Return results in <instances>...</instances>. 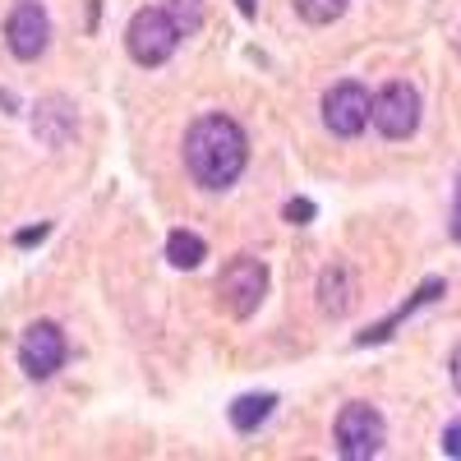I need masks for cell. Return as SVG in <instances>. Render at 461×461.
I'll return each instance as SVG.
<instances>
[{
    "label": "cell",
    "mask_w": 461,
    "mask_h": 461,
    "mask_svg": "<svg viewBox=\"0 0 461 461\" xmlns=\"http://www.w3.org/2000/svg\"><path fill=\"white\" fill-rule=\"evenodd\" d=\"M249 139L230 115H199L185 130V171L199 189H230L245 176Z\"/></svg>",
    "instance_id": "cell-1"
},
{
    "label": "cell",
    "mask_w": 461,
    "mask_h": 461,
    "mask_svg": "<svg viewBox=\"0 0 461 461\" xmlns=\"http://www.w3.org/2000/svg\"><path fill=\"white\" fill-rule=\"evenodd\" d=\"M176 47H180V28L171 23V14H167L162 5L139 10V14L130 19V28H125V51H130V60L143 65V69L167 65V60L176 56Z\"/></svg>",
    "instance_id": "cell-2"
},
{
    "label": "cell",
    "mask_w": 461,
    "mask_h": 461,
    "mask_svg": "<svg viewBox=\"0 0 461 461\" xmlns=\"http://www.w3.org/2000/svg\"><path fill=\"white\" fill-rule=\"evenodd\" d=\"M263 295H267V267H263V258L240 254V258H230L221 267V277H217V310L221 314L249 319L263 304Z\"/></svg>",
    "instance_id": "cell-3"
},
{
    "label": "cell",
    "mask_w": 461,
    "mask_h": 461,
    "mask_svg": "<svg viewBox=\"0 0 461 461\" xmlns=\"http://www.w3.org/2000/svg\"><path fill=\"white\" fill-rule=\"evenodd\" d=\"M332 443H337V456L346 461H369L388 443V425H383V415L369 402H351L332 420Z\"/></svg>",
    "instance_id": "cell-4"
},
{
    "label": "cell",
    "mask_w": 461,
    "mask_h": 461,
    "mask_svg": "<svg viewBox=\"0 0 461 461\" xmlns=\"http://www.w3.org/2000/svg\"><path fill=\"white\" fill-rule=\"evenodd\" d=\"M369 115H374V97H369V88L356 84V79L332 84V88L323 93V125H328V134H337V139H356V134L369 125Z\"/></svg>",
    "instance_id": "cell-5"
},
{
    "label": "cell",
    "mask_w": 461,
    "mask_h": 461,
    "mask_svg": "<svg viewBox=\"0 0 461 461\" xmlns=\"http://www.w3.org/2000/svg\"><path fill=\"white\" fill-rule=\"evenodd\" d=\"M65 356H69V346H65L60 323L37 319V323L23 328V337H19V365H23L28 378H51V374H60Z\"/></svg>",
    "instance_id": "cell-6"
},
{
    "label": "cell",
    "mask_w": 461,
    "mask_h": 461,
    "mask_svg": "<svg viewBox=\"0 0 461 461\" xmlns=\"http://www.w3.org/2000/svg\"><path fill=\"white\" fill-rule=\"evenodd\" d=\"M47 42H51L47 10L37 5V0H19V5L10 10V19H5V47H10V56L14 60H37L47 51Z\"/></svg>",
    "instance_id": "cell-7"
},
{
    "label": "cell",
    "mask_w": 461,
    "mask_h": 461,
    "mask_svg": "<svg viewBox=\"0 0 461 461\" xmlns=\"http://www.w3.org/2000/svg\"><path fill=\"white\" fill-rule=\"evenodd\" d=\"M369 121L378 125L383 139H411L420 125V93L411 84H388L374 97V115Z\"/></svg>",
    "instance_id": "cell-8"
},
{
    "label": "cell",
    "mask_w": 461,
    "mask_h": 461,
    "mask_svg": "<svg viewBox=\"0 0 461 461\" xmlns=\"http://www.w3.org/2000/svg\"><path fill=\"white\" fill-rule=\"evenodd\" d=\"M351 304H356V273L346 263L323 267V277H319V310L328 319H341V314H351Z\"/></svg>",
    "instance_id": "cell-9"
},
{
    "label": "cell",
    "mask_w": 461,
    "mask_h": 461,
    "mask_svg": "<svg viewBox=\"0 0 461 461\" xmlns=\"http://www.w3.org/2000/svg\"><path fill=\"white\" fill-rule=\"evenodd\" d=\"M438 295H443V282H438V277H429V282L420 286V291H415V295H411V300L402 304V310H397V314H393L388 323H374V328H365V332L356 337V346H374V341H388V337H393V332H397V328H402V323H406V319H411L415 310H420V304H429V300H438Z\"/></svg>",
    "instance_id": "cell-10"
},
{
    "label": "cell",
    "mask_w": 461,
    "mask_h": 461,
    "mask_svg": "<svg viewBox=\"0 0 461 461\" xmlns=\"http://www.w3.org/2000/svg\"><path fill=\"white\" fill-rule=\"evenodd\" d=\"M277 397L273 393H245L230 402V429H240V434H254L267 425V415H273Z\"/></svg>",
    "instance_id": "cell-11"
},
{
    "label": "cell",
    "mask_w": 461,
    "mask_h": 461,
    "mask_svg": "<svg viewBox=\"0 0 461 461\" xmlns=\"http://www.w3.org/2000/svg\"><path fill=\"white\" fill-rule=\"evenodd\" d=\"M167 258H171V267H180V273H194V267L208 258V240L203 236H194V230H171L167 236Z\"/></svg>",
    "instance_id": "cell-12"
},
{
    "label": "cell",
    "mask_w": 461,
    "mask_h": 461,
    "mask_svg": "<svg viewBox=\"0 0 461 461\" xmlns=\"http://www.w3.org/2000/svg\"><path fill=\"white\" fill-rule=\"evenodd\" d=\"M162 10L171 14V23L180 28V37H189L203 23V0H162Z\"/></svg>",
    "instance_id": "cell-13"
},
{
    "label": "cell",
    "mask_w": 461,
    "mask_h": 461,
    "mask_svg": "<svg viewBox=\"0 0 461 461\" xmlns=\"http://www.w3.org/2000/svg\"><path fill=\"white\" fill-rule=\"evenodd\" d=\"M341 10H346V0H295V14L304 23H332L341 19Z\"/></svg>",
    "instance_id": "cell-14"
},
{
    "label": "cell",
    "mask_w": 461,
    "mask_h": 461,
    "mask_svg": "<svg viewBox=\"0 0 461 461\" xmlns=\"http://www.w3.org/2000/svg\"><path fill=\"white\" fill-rule=\"evenodd\" d=\"M314 212H319V208H314L310 199H286V208H282V217H286L291 226H310Z\"/></svg>",
    "instance_id": "cell-15"
},
{
    "label": "cell",
    "mask_w": 461,
    "mask_h": 461,
    "mask_svg": "<svg viewBox=\"0 0 461 461\" xmlns=\"http://www.w3.org/2000/svg\"><path fill=\"white\" fill-rule=\"evenodd\" d=\"M447 236L461 245V176H456V189H452V221H447Z\"/></svg>",
    "instance_id": "cell-16"
},
{
    "label": "cell",
    "mask_w": 461,
    "mask_h": 461,
    "mask_svg": "<svg viewBox=\"0 0 461 461\" xmlns=\"http://www.w3.org/2000/svg\"><path fill=\"white\" fill-rule=\"evenodd\" d=\"M47 236H51V221H37L32 230H19V236H14V240H19L23 249H32L37 240H47Z\"/></svg>",
    "instance_id": "cell-17"
},
{
    "label": "cell",
    "mask_w": 461,
    "mask_h": 461,
    "mask_svg": "<svg viewBox=\"0 0 461 461\" xmlns=\"http://www.w3.org/2000/svg\"><path fill=\"white\" fill-rule=\"evenodd\" d=\"M443 452L447 456H461V420H452V425L443 429Z\"/></svg>",
    "instance_id": "cell-18"
},
{
    "label": "cell",
    "mask_w": 461,
    "mask_h": 461,
    "mask_svg": "<svg viewBox=\"0 0 461 461\" xmlns=\"http://www.w3.org/2000/svg\"><path fill=\"white\" fill-rule=\"evenodd\" d=\"M447 374H452V388L461 393V346L452 351V360H447Z\"/></svg>",
    "instance_id": "cell-19"
},
{
    "label": "cell",
    "mask_w": 461,
    "mask_h": 461,
    "mask_svg": "<svg viewBox=\"0 0 461 461\" xmlns=\"http://www.w3.org/2000/svg\"><path fill=\"white\" fill-rule=\"evenodd\" d=\"M236 10H240L245 19H254V14H258V0H236Z\"/></svg>",
    "instance_id": "cell-20"
}]
</instances>
